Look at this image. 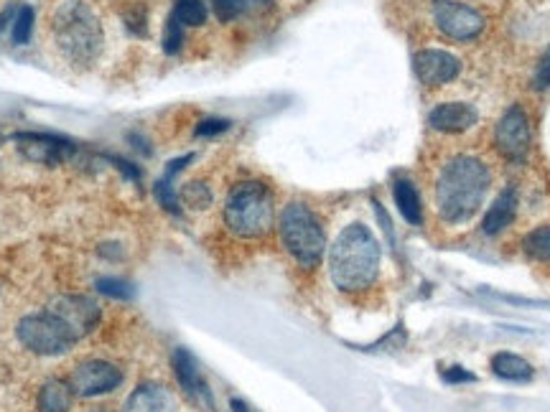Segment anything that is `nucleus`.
I'll list each match as a JSON object with an SVG mask.
<instances>
[{
  "label": "nucleus",
  "mask_w": 550,
  "mask_h": 412,
  "mask_svg": "<svg viewBox=\"0 0 550 412\" xmlns=\"http://www.w3.org/2000/svg\"><path fill=\"white\" fill-rule=\"evenodd\" d=\"M13 143L29 161L46 163V166H62V163L72 161L79 151L77 143L51 133H16Z\"/></svg>",
  "instance_id": "nucleus-9"
},
{
  "label": "nucleus",
  "mask_w": 550,
  "mask_h": 412,
  "mask_svg": "<svg viewBox=\"0 0 550 412\" xmlns=\"http://www.w3.org/2000/svg\"><path fill=\"white\" fill-rule=\"evenodd\" d=\"M413 69L426 87H444L459 77L461 59L444 49H421L413 56Z\"/></svg>",
  "instance_id": "nucleus-12"
},
{
  "label": "nucleus",
  "mask_w": 550,
  "mask_h": 412,
  "mask_svg": "<svg viewBox=\"0 0 550 412\" xmlns=\"http://www.w3.org/2000/svg\"><path fill=\"white\" fill-rule=\"evenodd\" d=\"M214 3V13L222 23H230L245 11V0H212Z\"/></svg>",
  "instance_id": "nucleus-28"
},
{
  "label": "nucleus",
  "mask_w": 550,
  "mask_h": 412,
  "mask_svg": "<svg viewBox=\"0 0 550 412\" xmlns=\"http://www.w3.org/2000/svg\"><path fill=\"white\" fill-rule=\"evenodd\" d=\"M515 212H517L515 189H505L497 199H494V204L489 206L487 217H484L482 222L484 234H500L502 229L510 227V222L515 219Z\"/></svg>",
  "instance_id": "nucleus-16"
},
{
  "label": "nucleus",
  "mask_w": 550,
  "mask_h": 412,
  "mask_svg": "<svg viewBox=\"0 0 550 412\" xmlns=\"http://www.w3.org/2000/svg\"><path fill=\"white\" fill-rule=\"evenodd\" d=\"M181 46H184V23L171 13L169 21H166V31H163V51L179 54Z\"/></svg>",
  "instance_id": "nucleus-26"
},
{
  "label": "nucleus",
  "mask_w": 550,
  "mask_h": 412,
  "mask_svg": "<svg viewBox=\"0 0 550 412\" xmlns=\"http://www.w3.org/2000/svg\"><path fill=\"white\" fill-rule=\"evenodd\" d=\"M393 196H395V204H398L400 214L405 217V222H410V224H421L423 222L421 196H418V189H416V184H413V181H408V179L395 181Z\"/></svg>",
  "instance_id": "nucleus-19"
},
{
  "label": "nucleus",
  "mask_w": 550,
  "mask_h": 412,
  "mask_svg": "<svg viewBox=\"0 0 550 412\" xmlns=\"http://www.w3.org/2000/svg\"><path fill=\"white\" fill-rule=\"evenodd\" d=\"M438 31L451 41H472L484 31V16L459 0H436L433 6Z\"/></svg>",
  "instance_id": "nucleus-8"
},
{
  "label": "nucleus",
  "mask_w": 550,
  "mask_h": 412,
  "mask_svg": "<svg viewBox=\"0 0 550 412\" xmlns=\"http://www.w3.org/2000/svg\"><path fill=\"white\" fill-rule=\"evenodd\" d=\"M380 273V245L365 224H349L329 252V275L339 290H365Z\"/></svg>",
  "instance_id": "nucleus-2"
},
{
  "label": "nucleus",
  "mask_w": 550,
  "mask_h": 412,
  "mask_svg": "<svg viewBox=\"0 0 550 412\" xmlns=\"http://www.w3.org/2000/svg\"><path fill=\"white\" fill-rule=\"evenodd\" d=\"M51 31L62 56L74 67L95 64L105 44L100 18L85 0H64L51 18Z\"/></svg>",
  "instance_id": "nucleus-3"
},
{
  "label": "nucleus",
  "mask_w": 550,
  "mask_h": 412,
  "mask_svg": "<svg viewBox=\"0 0 550 412\" xmlns=\"http://www.w3.org/2000/svg\"><path fill=\"white\" fill-rule=\"evenodd\" d=\"M74 400V390L69 382L51 379L39 392V412H69Z\"/></svg>",
  "instance_id": "nucleus-20"
},
{
  "label": "nucleus",
  "mask_w": 550,
  "mask_h": 412,
  "mask_svg": "<svg viewBox=\"0 0 550 412\" xmlns=\"http://www.w3.org/2000/svg\"><path fill=\"white\" fill-rule=\"evenodd\" d=\"M441 379H444L446 385H464V382H477V377H474L469 369L464 367H446L441 369Z\"/></svg>",
  "instance_id": "nucleus-31"
},
{
  "label": "nucleus",
  "mask_w": 550,
  "mask_h": 412,
  "mask_svg": "<svg viewBox=\"0 0 550 412\" xmlns=\"http://www.w3.org/2000/svg\"><path fill=\"white\" fill-rule=\"evenodd\" d=\"M95 288L100 290L102 296L118 298V301H130V298L135 296L133 283H128V280L123 278H100L95 283Z\"/></svg>",
  "instance_id": "nucleus-25"
},
{
  "label": "nucleus",
  "mask_w": 550,
  "mask_h": 412,
  "mask_svg": "<svg viewBox=\"0 0 550 412\" xmlns=\"http://www.w3.org/2000/svg\"><path fill=\"white\" fill-rule=\"evenodd\" d=\"M174 374H176V379H179L181 390H184L191 400L199 402V405H204L207 410H212L214 407L212 392H209V385L204 382L202 372H199L197 359L191 357L186 349L174 351Z\"/></svg>",
  "instance_id": "nucleus-13"
},
{
  "label": "nucleus",
  "mask_w": 550,
  "mask_h": 412,
  "mask_svg": "<svg viewBox=\"0 0 550 412\" xmlns=\"http://www.w3.org/2000/svg\"><path fill=\"white\" fill-rule=\"evenodd\" d=\"M232 412H247L245 402H240V400H232Z\"/></svg>",
  "instance_id": "nucleus-32"
},
{
  "label": "nucleus",
  "mask_w": 550,
  "mask_h": 412,
  "mask_svg": "<svg viewBox=\"0 0 550 412\" xmlns=\"http://www.w3.org/2000/svg\"><path fill=\"white\" fill-rule=\"evenodd\" d=\"M123 412H179L176 400L166 387L143 385L125 400Z\"/></svg>",
  "instance_id": "nucleus-15"
},
{
  "label": "nucleus",
  "mask_w": 550,
  "mask_h": 412,
  "mask_svg": "<svg viewBox=\"0 0 550 412\" xmlns=\"http://www.w3.org/2000/svg\"><path fill=\"white\" fill-rule=\"evenodd\" d=\"M281 240L293 260L304 268H316L324 257L326 237L319 219L306 204H288L281 214Z\"/></svg>",
  "instance_id": "nucleus-5"
},
{
  "label": "nucleus",
  "mask_w": 550,
  "mask_h": 412,
  "mask_svg": "<svg viewBox=\"0 0 550 412\" xmlns=\"http://www.w3.org/2000/svg\"><path fill=\"white\" fill-rule=\"evenodd\" d=\"M225 130H230V120H225V117H207V120H202V123L197 125L199 138L219 135V133H225Z\"/></svg>",
  "instance_id": "nucleus-30"
},
{
  "label": "nucleus",
  "mask_w": 550,
  "mask_h": 412,
  "mask_svg": "<svg viewBox=\"0 0 550 412\" xmlns=\"http://www.w3.org/2000/svg\"><path fill=\"white\" fill-rule=\"evenodd\" d=\"M492 372L507 382H530L535 374L533 364L528 359L517 357L512 351H500L492 357Z\"/></svg>",
  "instance_id": "nucleus-18"
},
{
  "label": "nucleus",
  "mask_w": 550,
  "mask_h": 412,
  "mask_svg": "<svg viewBox=\"0 0 550 412\" xmlns=\"http://www.w3.org/2000/svg\"><path fill=\"white\" fill-rule=\"evenodd\" d=\"M125 23H128V28L133 31L135 36H146L148 34V11H146V6H141V3H133V6L125 11Z\"/></svg>",
  "instance_id": "nucleus-27"
},
{
  "label": "nucleus",
  "mask_w": 550,
  "mask_h": 412,
  "mask_svg": "<svg viewBox=\"0 0 550 412\" xmlns=\"http://www.w3.org/2000/svg\"><path fill=\"white\" fill-rule=\"evenodd\" d=\"M49 311L74 334V339L90 334L100 321V306L87 296H62L51 303Z\"/></svg>",
  "instance_id": "nucleus-10"
},
{
  "label": "nucleus",
  "mask_w": 550,
  "mask_h": 412,
  "mask_svg": "<svg viewBox=\"0 0 550 412\" xmlns=\"http://www.w3.org/2000/svg\"><path fill=\"white\" fill-rule=\"evenodd\" d=\"M255 3H268V0H255Z\"/></svg>",
  "instance_id": "nucleus-34"
},
{
  "label": "nucleus",
  "mask_w": 550,
  "mask_h": 412,
  "mask_svg": "<svg viewBox=\"0 0 550 412\" xmlns=\"http://www.w3.org/2000/svg\"><path fill=\"white\" fill-rule=\"evenodd\" d=\"M191 161H194V156H191V153H186V156H181V158H174V161L169 163V168H166V173H163V179L156 184V199H158V204L166 209V212H171V214L181 212L179 194H176V189H174V179H176V173H179L181 168Z\"/></svg>",
  "instance_id": "nucleus-17"
},
{
  "label": "nucleus",
  "mask_w": 550,
  "mask_h": 412,
  "mask_svg": "<svg viewBox=\"0 0 550 412\" xmlns=\"http://www.w3.org/2000/svg\"><path fill=\"white\" fill-rule=\"evenodd\" d=\"M533 90H550V46L545 49V54L540 56L538 67H535L533 72Z\"/></svg>",
  "instance_id": "nucleus-29"
},
{
  "label": "nucleus",
  "mask_w": 550,
  "mask_h": 412,
  "mask_svg": "<svg viewBox=\"0 0 550 412\" xmlns=\"http://www.w3.org/2000/svg\"><path fill=\"white\" fill-rule=\"evenodd\" d=\"M530 143H533V130H530L528 112L520 105H512L505 115L500 117L497 130H494V145L497 151L512 163H522L530 153Z\"/></svg>",
  "instance_id": "nucleus-7"
},
{
  "label": "nucleus",
  "mask_w": 550,
  "mask_h": 412,
  "mask_svg": "<svg viewBox=\"0 0 550 412\" xmlns=\"http://www.w3.org/2000/svg\"><path fill=\"white\" fill-rule=\"evenodd\" d=\"M174 16L184 26H204L207 23V6L202 0H176Z\"/></svg>",
  "instance_id": "nucleus-22"
},
{
  "label": "nucleus",
  "mask_w": 550,
  "mask_h": 412,
  "mask_svg": "<svg viewBox=\"0 0 550 412\" xmlns=\"http://www.w3.org/2000/svg\"><path fill=\"white\" fill-rule=\"evenodd\" d=\"M522 250H525L528 257H533V260L550 262V224L525 234L522 237Z\"/></svg>",
  "instance_id": "nucleus-21"
},
{
  "label": "nucleus",
  "mask_w": 550,
  "mask_h": 412,
  "mask_svg": "<svg viewBox=\"0 0 550 412\" xmlns=\"http://www.w3.org/2000/svg\"><path fill=\"white\" fill-rule=\"evenodd\" d=\"M477 123L479 112L469 102H444V105L433 107L428 115V125L438 133H464Z\"/></svg>",
  "instance_id": "nucleus-14"
},
{
  "label": "nucleus",
  "mask_w": 550,
  "mask_h": 412,
  "mask_svg": "<svg viewBox=\"0 0 550 412\" xmlns=\"http://www.w3.org/2000/svg\"><path fill=\"white\" fill-rule=\"evenodd\" d=\"M16 334L18 341L39 357H59V354H67L77 344L72 331L51 311L23 316L18 321Z\"/></svg>",
  "instance_id": "nucleus-6"
},
{
  "label": "nucleus",
  "mask_w": 550,
  "mask_h": 412,
  "mask_svg": "<svg viewBox=\"0 0 550 412\" xmlns=\"http://www.w3.org/2000/svg\"><path fill=\"white\" fill-rule=\"evenodd\" d=\"M120 382H123V374H120V369L110 362L79 364L72 372V379H69V385H72L77 397L105 395V392H113Z\"/></svg>",
  "instance_id": "nucleus-11"
},
{
  "label": "nucleus",
  "mask_w": 550,
  "mask_h": 412,
  "mask_svg": "<svg viewBox=\"0 0 550 412\" xmlns=\"http://www.w3.org/2000/svg\"><path fill=\"white\" fill-rule=\"evenodd\" d=\"M492 173L487 163L472 156H456L441 168L436 181V206L441 219L449 224H461L477 214L484 204Z\"/></svg>",
  "instance_id": "nucleus-1"
},
{
  "label": "nucleus",
  "mask_w": 550,
  "mask_h": 412,
  "mask_svg": "<svg viewBox=\"0 0 550 412\" xmlns=\"http://www.w3.org/2000/svg\"><path fill=\"white\" fill-rule=\"evenodd\" d=\"M34 8L31 6H21L16 11V16H13V44L23 46L29 44L31 34H34Z\"/></svg>",
  "instance_id": "nucleus-23"
},
{
  "label": "nucleus",
  "mask_w": 550,
  "mask_h": 412,
  "mask_svg": "<svg viewBox=\"0 0 550 412\" xmlns=\"http://www.w3.org/2000/svg\"><path fill=\"white\" fill-rule=\"evenodd\" d=\"M273 194L260 181H242L225 201V224L232 234L255 240L273 227Z\"/></svg>",
  "instance_id": "nucleus-4"
},
{
  "label": "nucleus",
  "mask_w": 550,
  "mask_h": 412,
  "mask_svg": "<svg viewBox=\"0 0 550 412\" xmlns=\"http://www.w3.org/2000/svg\"><path fill=\"white\" fill-rule=\"evenodd\" d=\"M6 21H11V11H3V13H0V31H3V26H6Z\"/></svg>",
  "instance_id": "nucleus-33"
},
{
  "label": "nucleus",
  "mask_w": 550,
  "mask_h": 412,
  "mask_svg": "<svg viewBox=\"0 0 550 412\" xmlns=\"http://www.w3.org/2000/svg\"><path fill=\"white\" fill-rule=\"evenodd\" d=\"M181 201H184V206H189V209H209V204H212V191H209V186L202 184V181H191V184H186L184 189H181Z\"/></svg>",
  "instance_id": "nucleus-24"
}]
</instances>
